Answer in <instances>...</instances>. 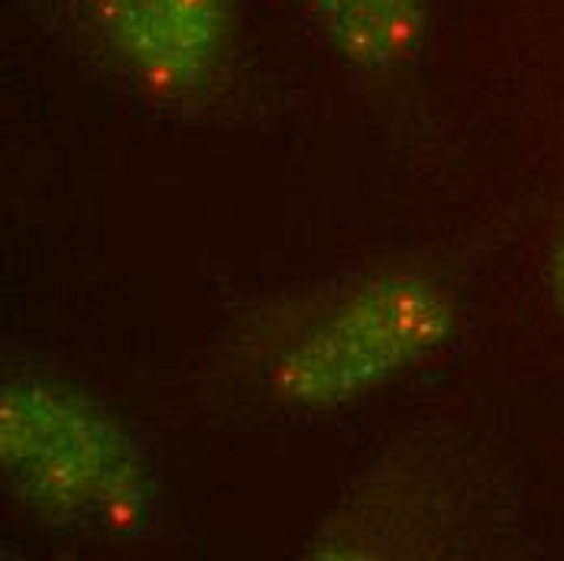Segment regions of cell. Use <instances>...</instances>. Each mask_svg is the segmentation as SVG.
<instances>
[{"instance_id":"5","label":"cell","mask_w":564,"mask_h":561,"mask_svg":"<svg viewBox=\"0 0 564 561\" xmlns=\"http://www.w3.org/2000/svg\"><path fill=\"white\" fill-rule=\"evenodd\" d=\"M549 282H552V295L564 312V212L558 230H555V244H552V260H549Z\"/></svg>"},{"instance_id":"4","label":"cell","mask_w":564,"mask_h":561,"mask_svg":"<svg viewBox=\"0 0 564 561\" xmlns=\"http://www.w3.org/2000/svg\"><path fill=\"white\" fill-rule=\"evenodd\" d=\"M332 50L370 75H390L419 56L425 0H302Z\"/></svg>"},{"instance_id":"3","label":"cell","mask_w":564,"mask_h":561,"mask_svg":"<svg viewBox=\"0 0 564 561\" xmlns=\"http://www.w3.org/2000/svg\"><path fill=\"white\" fill-rule=\"evenodd\" d=\"M95 23L117 62L150 91H202L230 46V0H95Z\"/></svg>"},{"instance_id":"1","label":"cell","mask_w":564,"mask_h":561,"mask_svg":"<svg viewBox=\"0 0 564 561\" xmlns=\"http://www.w3.org/2000/svg\"><path fill=\"white\" fill-rule=\"evenodd\" d=\"M0 471L36 516L101 536H137L153 484L137 439L105 406L40 377L0 390Z\"/></svg>"},{"instance_id":"2","label":"cell","mask_w":564,"mask_h":561,"mask_svg":"<svg viewBox=\"0 0 564 561\" xmlns=\"http://www.w3.org/2000/svg\"><path fill=\"white\" fill-rule=\"evenodd\" d=\"M452 335L448 289L425 270L390 267L282 350L273 390L299 409H340L422 364Z\"/></svg>"}]
</instances>
